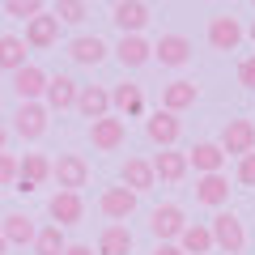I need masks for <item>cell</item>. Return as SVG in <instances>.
Wrapping results in <instances>:
<instances>
[{"instance_id":"28","label":"cell","mask_w":255,"mask_h":255,"mask_svg":"<svg viewBox=\"0 0 255 255\" xmlns=\"http://www.w3.org/2000/svg\"><path fill=\"white\" fill-rule=\"evenodd\" d=\"M132 251V230L128 226H107L102 230V238H98V255H128Z\"/></svg>"},{"instance_id":"24","label":"cell","mask_w":255,"mask_h":255,"mask_svg":"<svg viewBox=\"0 0 255 255\" xmlns=\"http://www.w3.org/2000/svg\"><path fill=\"white\" fill-rule=\"evenodd\" d=\"M149 166H153V174H157V179H166V183H179L183 174L191 170V166H187V153H179V149H162Z\"/></svg>"},{"instance_id":"1","label":"cell","mask_w":255,"mask_h":255,"mask_svg":"<svg viewBox=\"0 0 255 255\" xmlns=\"http://www.w3.org/2000/svg\"><path fill=\"white\" fill-rule=\"evenodd\" d=\"M124 140H128V124H124L119 115H98V119H90V145H94V149L115 153Z\"/></svg>"},{"instance_id":"27","label":"cell","mask_w":255,"mask_h":255,"mask_svg":"<svg viewBox=\"0 0 255 255\" xmlns=\"http://www.w3.org/2000/svg\"><path fill=\"white\" fill-rule=\"evenodd\" d=\"M111 107L119 111V119H124V115H140V111H145V94H140V85H115V90H111Z\"/></svg>"},{"instance_id":"31","label":"cell","mask_w":255,"mask_h":255,"mask_svg":"<svg viewBox=\"0 0 255 255\" xmlns=\"http://www.w3.org/2000/svg\"><path fill=\"white\" fill-rule=\"evenodd\" d=\"M55 17H60V26L64 21L68 26H81L90 17V9H85V0H55Z\"/></svg>"},{"instance_id":"29","label":"cell","mask_w":255,"mask_h":255,"mask_svg":"<svg viewBox=\"0 0 255 255\" xmlns=\"http://www.w3.org/2000/svg\"><path fill=\"white\" fill-rule=\"evenodd\" d=\"M21 64H26V38L0 34V68H4V73H17Z\"/></svg>"},{"instance_id":"35","label":"cell","mask_w":255,"mask_h":255,"mask_svg":"<svg viewBox=\"0 0 255 255\" xmlns=\"http://www.w3.org/2000/svg\"><path fill=\"white\" fill-rule=\"evenodd\" d=\"M238 81H243L247 90H255V55H247V60L238 64Z\"/></svg>"},{"instance_id":"13","label":"cell","mask_w":255,"mask_h":255,"mask_svg":"<svg viewBox=\"0 0 255 255\" xmlns=\"http://www.w3.org/2000/svg\"><path fill=\"white\" fill-rule=\"evenodd\" d=\"M77 90L81 85L73 81V77H64V73H55V77H47V90H43V107L47 111H73L77 107Z\"/></svg>"},{"instance_id":"12","label":"cell","mask_w":255,"mask_h":255,"mask_svg":"<svg viewBox=\"0 0 255 255\" xmlns=\"http://www.w3.org/2000/svg\"><path fill=\"white\" fill-rule=\"evenodd\" d=\"M136 204H140V196L132 187H107V191H102V200H98V209L107 213L111 221H128L132 213H136Z\"/></svg>"},{"instance_id":"8","label":"cell","mask_w":255,"mask_h":255,"mask_svg":"<svg viewBox=\"0 0 255 255\" xmlns=\"http://www.w3.org/2000/svg\"><path fill=\"white\" fill-rule=\"evenodd\" d=\"M47 213H51L55 226H77V221L85 217V200H81V191H55L51 200H47Z\"/></svg>"},{"instance_id":"41","label":"cell","mask_w":255,"mask_h":255,"mask_svg":"<svg viewBox=\"0 0 255 255\" xmlns=\"http://www.w3.org/2000/svg\"><path fill=\"white\" fill-rule=\"evenodd\" d=\"M0 21H4V9H0Z\"/></svg>"},{"instance_id":"26","label":"cell","mask_w":255,"mask_h":255,"mask_svg":"<svg viewBox=\"0 0 255 255\" xmlns=\"http://www.w3.org/2000/svg\"><path fill=\"white\" fill-rule=\"evenodd\" d=\"M68 55H73L77 64H102L107 60V43H102L98 34H81L68 43Z\"/></svg>"},{"instance_id":"23","label":"cell","mask_w":255,"mask_h":255,"mask_svg":"<svg viewBox=\"0 0 255 255\" xmlns=\"http://www.w3.org/2000/svg\"><path fill=\"white\" fill-rule=\"evenodd\" d=\"M115 55H119L124 68H140V64L153 60V47H149L140 34H124V38H119V47H115Z\"/></svg>"},{"instance_id":"42","label":"cell","mask_w":255,"mask_h":255,"mask_svg":"<svg viewBox=\"0 0 255 255\" xmlns=\"http://www.w3.org/2000/svg\"><path fill=\"white\" fill-rule=\"evenodd\" d=\"M107 4H119V0H107Z\"/></svg>"},{"instance_id":"33","label":"cell","mask_w":255,"mask_h":255,"mask_svg":"<svg viewBox=\"0 0 255 255\" xmlns=\"http://www.w3.org/2000/svg\"><path fill=\"white\" fill-rule=\"evenodd\" d=\"M9 183H17V157L0 149V187H9Z\"/></svg>"},{"instance_id":"20","label":"cell","mask_w":255,"mask_h":255,"mask_svg":"<svg viewBox=\"0 0 255 255\" xmlns=\"http://www.w3.org/2000/svg\"><path fill=\"white\" fill-rule=\"evenodd\" d=\"M0 234H4V243H9V247H30V243H34V234H38V226L26 217V213H9V217L0 221Z\"/></svg>"},{"instance_id":"5","label":"cell","mask_w":255,"mask_h":255,"mask_svg":"<svg viewBox=\"0 0 255 255\" xmlns=\"http://www.w3.org/2000/svg\"><path fill=\"white\" fill-rule=\"evenodd\" d=\"M183 226H187V217H183L179 204H157V209L149 213V234H153L157 243H174V238L183 234Z\"/></svg>"},{"instance_id":"19","label":"cell","mask_w":255,"mask_h":255,"mask_svg":"<svg viewBox=\"0 0 255 255\" xmlns=\"http://www.w3.org/2000/svg\"><path fill=\"white\" fill-rule=\"evenodd\" d=\"M196 98H200V85L196 81H187V77H183V81H170L162 90V111H174V115H179V111L196 107Z\"/></svg>"},{"instance_id":"18","label":"cell","mask_w":255,"mask_h":255,"mask_svg":"<svg viewBox=\"0 0 255 255\" xmlns=\"http://www.w3.org/2000/svg\"><path fill=\"white\" fill-rule=\"evenodd\" d=\"M119 183H124V187H132L140 196V191H149L157 183V174H153V166L145 162V157H128L124 166H119Z\"/></svg>"},{"instance_id":"9","label":"cell","mask_w":255,"mask_h":255,"mask_svg":"<svg viewBox=\"0 0 255 255\" xmlns=\"http://www.w3.org/2000/svg\"><path fill=\"white\" fill-rule=\"evenodd\" d=\"M60 43V17L55 13H38V17L26 21V47H34V51H47V47Z\"/></svg>"},{"instance_id":"6","label":"cell","mask_w":255,"mask_h":255,"mask_svg":"<svg viewBox=\"0 0 255 255\" xmlns=\"http://www.w3.org/2000/svg\"><path fill=\"white\" fill-rule=\"evenodd\" d=\"M47 115H51V111H47L43 102H21L17 115H13V132H17L21 140H43V132H47Z\"/></svg>"},{"instance_id":"16","label":"cell","mask_w":255,"mask_h":255,"mask_svg":"<svg viewBox=\"0 0 255 255\" xmlns=\"http://www.w3.org/2000/svg\"><path fill=\"white\" fill-rule=\"evenodd\" d=\"M47 179H51V162H47L43 153H26L17 162V183H21L17 191H34V187H43Z\"/></svg>"},{"instance_id":"32","label":"cell","mask_w":255,"mask_h":255,"mask_svg":"<svg viewBox=\"0 0 255 255\" xmlns=\"http://www.w3.org/2000/svg\"><path fill=\"white\" fill-rule=\"evenodd\" d=\"M0 9H4V17L30 21V17H38V13H43V0H0Z\"/></svg>"},{"instance_id":"43","label":"cell","mask_w":255,"mask_h":255,"mask_svg":"<svg viewBox=\"0 0 255 255\" xmlns=\"http://www.w3.org/2000/svg\"><path fill=\"white\" fill-rule=\"evenodd\" d=\"M251 4H255V0H251Z\"/></svg>"},{"instance_id":"21","label":"cell","mask_w":255,"mask_h":255,"mask_svg":"<svg viewBox=\"0 0 255 255\" xmlns=\"http://www.w3.org/2000/svg\"><path fill=\"white\" fill-rule=\"evenodd\" d=\"M77 111H81L85 119L111 115V90H102V85H81V90H77Z\"/></svg>"},{"instance_id":"14","label":"cell","mask_w":255,"mask_h":255,"mask_svg":"<svg viewBox=\"0 0 255 255\" xmlns=\"http://www.w3.org/2000/svg\"><path fill=\"white\" fill-rule=\"evenodd\" d=\"M13 90H17L21 102H38L47 90V73L38 68V64H21L17 73H13Z\"/></svg>"},{"instance_id":"34","label":"cell","mask_w":255,"mask_h":255,"mask_svg":"<svg viewBox=\"0 0 255 255\" xmlns=\"http://www.w3.org/2000/svg\"><path fill=\"white\" fill-rule=\"evenodd\" d=\"M238 183L255 187V149H251V153H243V157H238Z\"/></svg>"},{"instance_id":"22","label":"cell","mask_w":255,"mask_h":255,"mask_svg":"<svg viewBox=\"0 0 255 255\" xmlns=\"http://www.w3.org/2000/svg\"><path fill=\"white\" fill-rule=\"evenodd\" d=\"M196 200L209 204V209H221V204L230 200V179H226V174H200V183H196Z\"/></svg>"},{"instance_id":"11","label":"cell","mask_w":255,"mask_h":255,"mask_svg":"<svg viewBox=\"0 0 255 255\" xmlns=\"http://www.w3.org/2000/svg\"><path fill=\"white\" fill-rule=\"evenodd\" d=\"M153 60L162 64V68H183V64L191 60V38L183 34H162L153 43Z\"/></svg>"},{"instance_id":"37","label":"cell","mask_w":255,"mask_h":255,"mask_svg":"<svg viewBox=\"0 0 255 255\" xmlns=\"http://www.w3.org/2000/svg\"><path fill=\"white\" fill-rule=\"evenodd\" d=\"M153 255H183V251H179V243H157Z\"/></svg>"},{"instance_id":"4","label":"cell","mask_w":255,"mask_h":255,"mask_svg":"<svg viewBox=\"0 0 255 255\" xmlns=\"http://www.w3.org/2000/svg\"><path fill=\"white\" fill-rule=\"evenodd\" d=\"M221 153L226 157H243V153H251L255 149V124L251 119H230L226 128H221Z\"/></svg>"},{"instance_id":"10","label":"cell","mask_w":255,"mask_h":255,"mask_svg":"<svg viewBox=\"0 0 255 255\" xmlns=\"http://www.w3.org/2000/svg\"><path fill=\"white\" fill-rule=\"evenodd\" d=\"M111 21L119 26V34H140V30L149 26V4L145 0H119V4H111Z\"/></svg>"},{"instance_id":"25","label":"cell","mask_w":255,"mask_h":255,"mask_svg":"<svg viewBox=\"0 0 255 255\" xmlns=\"http://www.w3.org/2000/svg\"><path fill=\"white\" fill-rule=\"evenodd\" d=\"M179 251L183 255H209L213 251V230L209 226H183V234H179Z\"/></svg>"},{"instance_id":"2","label":"cell","mask_w":255,"mask_h":255,"mask_svg":"<svg viewBox=\"0 0 255 255\" xmlns=\"http://www.w3.org/2000/svg\"><path fill=\"white\" fill-rule=\"evenodd\" d=\"M51 179L60 183V191H81L90 183V166L81 153H60V162H51Z\"/></svg>"},{"instance_id":"36","label":"cell","mask_w":255,"mask_h":255,"mask_svg":"<svg viewBox=\"0 0 255 255\" xmlns=\"http://www.w3.org/2000/svg\"><path fill=\"white\" fill-rule=\"evenodd\" d=\"M64 255H94V247H85V243H68V247H64Z\"/></svg>"},{"instance_id":"7","label":"cell","mask_w":255,"mask_h":255,"mask_svg":"<svg viewBox=\"0 0 255 255\" xmlns=\"http://www.w3.org/2000/svg\"><path fill=\"white\" fill-rule=\"evenodd\" d=\"M179 132H183V124H179V115H174V111H153V115L145 119V136L153 140L157 149H174Z\"/></svg>"},{"instance_id":"17","label":"cell","mask_w":255,"mask_h":255,"mask_svg":"<svg viewBox=\"0 0 255 255\" xmlns=\"http://www.w3.org/2000/svg\"><path fill=\"white\" fill-rule=\"evenodd\" d=\"M187 166H196V174H221L226 153H221V145H213V140H200V145L187 149Z\"/></svg>"},{"instance_id":"3","label":"cell","mask_w":255,"mask_h":255,"mask_svg":"<svg viewBox=\"0 0 255 255\" xmlns=\"http://www.w3.org/2000/svg\"><path fill=\"white\" fill-rule=\"evenodd\" d=\"M209 230H213V247H221L226 255H238L247 247V230H243V221L234 213H217Z\"/></svg>"},{"instance_id":"15","label":"cell","mask_w":255,"mask_h":255,"mask_svg":"<svg viewBox=\"0 0 255 255\" xmlns=\"http://www.w3.org/2000/svg\"><path fill=\"white\" fill-rule=\"evenodd\" d=\"M238 43H243V26H238L230 13H221V17L209 21V47H217V51H238Z\"/></svg>"},{"instance_id":"39","label":"cell","mask_w":255,"mask_h":255,"mask_svg":"<svg viewBox=\"0 0 255 255\" xmlns=\"http://www.w3.org/2000/svg\"><path fill=\"white\" fill-rule=\"evenodd\" d=\"M4 251H9V243H4V234H0V255H4Z\"/></svg>"},{"instance_id":"38","label":"cell","mask_w":255,"mask_h":255,"mask_svg":"<svg viewBox=\"0 0 255 255\" xmlns=\"http://www.w3.org/2000/svg\"><path fill=\"white\" fill-rule=\"evenodd\" d=\"M4 145H9V128L0 124V149H4Z\"/></svg>"},{"instance_id":"40","label":"cell","mask_w":255,"mask_h":255,"mask_svg":"<svg viewBox=\"0 0 255 255\" xmlns=\"http://www.w3.org/2000/svg\"><path fill=\"white\" fill-rule=\"evenodd\" d=\"M251 43H255V21H251Z\"/></svg>"},{"instance_id":"30","label":"cell","mask_w":255,"mask_h":255,"mask_svg":"<svg viewBox=\"0 0 255 255\" xmlns=\"http://www.w3.org/2000/svg\"><path fill=\"white\" fill-rule=\"evenodd\" d=\"M30 247H34V255H64V247H68V243H64V230L51 221V226H43L34 234V243H30Z\"/></svg>"}]
</instances>
